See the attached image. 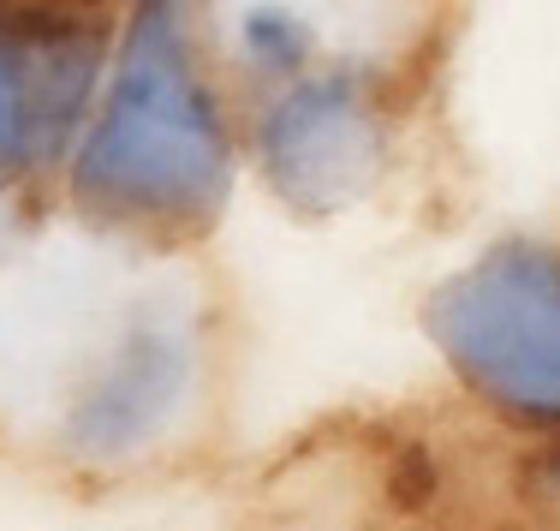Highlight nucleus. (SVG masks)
Segmentation results:
<instances>
[{"label": "nucleus", "mask_w": 560, "mask_h": 531, "mask_svg": "<svg viewBox=\"0 0 560 531\" xmlns=\"http://www.w3.org/2000/svg\"><path fill=\"white\" fill-rule=\"evenodd\" d=\"M382 496H388L399 513L430 508V496H435V460H430V448H423V442H394L388 460H382Z\"/></svg>", "instance_id": "0eeeda50"}, {"label": "nucleus", "mask_w": 560, "mask_h": 531, "mask_svg": "<svg viewBox=\"0 0 560 531\" xmlns=\"http://www.w3.org/2000/svg\"><path fill=\"white\" fill-rule=\"evenodd\" d=\"M423 328L483 401L560 418V251L513 239L430 293Z\"/></svg>", "instance_id": "f03ea898"}, {"label": "nucleus", "mask_w": 560, "mask_h": 531, "mask_svg": "<svg viewBox=\"0 0 560 531\" xmlns=\"http://www.w3.org/2000/svg\"><path fill=\"white\" fill-rule=\"evenodd\" d=\"M233 185L221 108L197 78L179 7H138L114 90L72 162L90 216L155 233H203Z\"/></svg>", "instance_id": "f257e3e1"}, {"label": "nucleus", "mask_w": 560, "mask_h": 531, "mask_svg": "<svg viewBox=\"0 0 560 531\" xmlns=\"http://www.w3.org/2000/svg\"><path fill=\"white\" fill-rule=\"evenodd\" d=\"M262 174L299 216H340L388 168V119L358 72L299 78L262 114Z\"/></svg>", "instance_id": "7ed1b4c3"}, {"label": "nucleus", "mask_w": 560, "mask_h": 531, "mask_svg": "<svg viewBox=\"0 0 560 531\" xmlns=\"http://www.w3.org/2000/svg\"><path fill=\"white\" fill-rule=\"evenodd\" d=\"M245 48L269 72H292V66L311 60V31L280 7H250L245 12Z\"/></svg>", "instance_id": "423d86ee"}, {"label": "nucleus", "mask_w": 560, "mask_h": 531, "mask_svg": "<svg viewBox=\"0 0 560 531\" xmlns=\"http://www.w3.org/2000/svg\"><path fill=\"white\" fill-rule=\"evenodd\" d=\"M43 150L36 119V48L31 31H0V174Z\"/></svg>", "instance_id": "39448f33"}, {"label": "nucleus", "mask_w": 560, "mask_h": 531, "mask_svg": "<svg viewBox=\"0 0 560 531\" xmlns=\"http://www.w3.org/2000/svg\"><path fill=\"white\" fill-rule=\"evenodd\" d=\"M185 382H191V340L167 316H138L114 358L96 370V382L78 394L72 418H66V442L96 460L131 454L167 430V418L185 401Z\"/></svg>", "instance_id": "20e7f679"}]
</instances>
